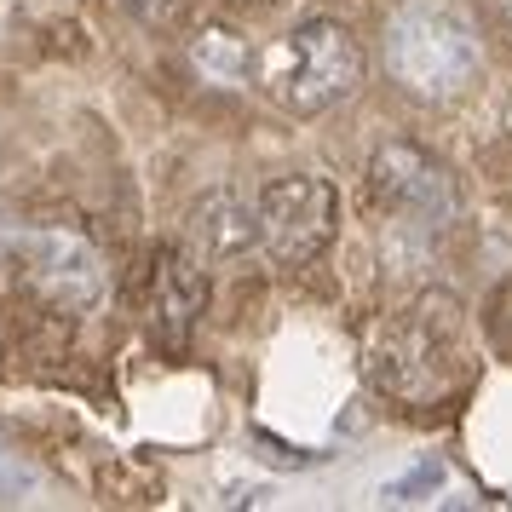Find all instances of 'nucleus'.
Instances as JSON below:
<instances>
[{
	"label": "nucleus",
	"instance_id": "f257e3e1",
	"mask_svg": "<svg viewBox=\"0 0 512 512\" xmlns=\"http://www.w3.org/2000/svg\"><path fill=\"white\" fill-rule=\"evenodd\" d=\"M369 380L374 392L397 403H438L461 380V311L443 294H420L397 317L374 328L369 340Z\"/></svg>",
	"mask_w": 512,
	"mask_h": 512
},
{
	"label": "nucleus",
	"instance_id": "39448f33",
	"mask_svg": "<svg viewBox=\"0 0 512 512\" xmlns=\"http://www.w3.org/2000/svg\"><path fill=\"white\" fill-rule=\"evenodd\" d=\"M18 259H24L29 288L47 305H58V311H93L104 300V259H98V248L87 236L58 231V225L24 231Z\"/></svg>",
	"mask_w": 512,
	"mask_h": 512
},
{
	"label": "nucleus",
	"instance_id": "9d476101",
	"mask_svg": "<svg viewBox=\"0 0 512 512\" xmlns=\"http://www.w3.org/2000/svg\"><path fill=\"white\" fill-rule=\"evenodd\" d=\"M443 461H420L415 472H403V478H392L386 484V501H397V507H409V501H432V489H443Z\"/></svg>",
	"mask_w": 512,
	"mask_h": 512
},
{
	"label": "nucleus",
	"instance_id": "6e6552de",
	"mask_svg": "<svg viewBox=\"0 0 512 512\" xmlns=\"http://www.w3.org/2000/svg\"><path fill=\"white\" fill-rule=\"evenodd\" d=\"M202 311H208V259L185 242L156 265V328L167 340H185Z\"/></svg>",
	"mask_w": 512,
	"mask_h": 512
},
{
	"label": "nucleus",
	"instance_id": "4468645a",
	"mask_svg": "<svg viewBox=\"0 0 512 512\" xmlns=\"http://www.w3.org/2000/svg\"><path fill=\"white\" fill-rule=\"evenodd\" d=\"M507 6H512V0H507Z\"/></svg>",
	"mask_w": 512,
	"mask_h": 512
},
{
	"label": "nucleus",
	"instance_id": "f03ea898",
	"mask_svg": "<svg viewBox=\"0 0 512 512\" xmlns=\"http://www.w3.org/2000/svg\"><path fill=\"white\" fill-rule=\"evenodd\" d=\"M478 29L449 0H403L386 24V70L415 98H455L478 75Z\"/></svg>",
	"mask_w": 512,
	"mask_h": 512
},
{
	"label": "nucleus",
	"instance_id": "1a4fd4ad",
	"mask_svg": "<svg viewBox=\"0 0 512 512\" xmlns=\"http://www.w3.org/2000/svg\"><path fill=\"white\" fill-rule=\"evenodd\" d=\"M196 70H202V81H213V87H236V81H242V70H248V52H242V41H236V35L208 29V35L196 41Z\"/></svg>",
	"mask_w": 512,
	"mask_h": 512
},
{
	"label": "nucleus",
	"instance_id": "0eeeda50",
	"mask_svg": "<svg viewBox=\"0 0 512 512\" xmlns=\"http://www.w3.org/2000/svg\"><path fill=\"white\" fill-rule=\"evenodd\" d=\"M185 242L208 265H231L259 242V202L236 196V190H208L185 219Z\"/></svg>",
	"mask_w": 512,
	"mask_h": 512
},
{
	"label": "nucleus",
	"instance_id": "20e7f679",
	"mask_svg": "<svg viewBox=\"0 0 512 512\" xmlns=\"http://www.w3.org/2000/svg\"><path fill=\"white\" fill-rule=\"evenodd\" d=\"M340 225V190L317 173H288L259 190V242L277 265H305Z\"/></svg>",
	"mask_w": 512,
	"mask_h": 512
},
{
	"label": "nucleus",
	"instance_id": "9b49d317",
	"mask_svg": "<svg viewBox=\"0 0 512 512\" xmlns=\"http://www.w3.org/2000/svg\"><path fill=\"white\" fill-rule=\"evenodd\" d=\"M133 18H139L144 29H173L179 18H185V6L190 0H121Z\"/></svg>",
	"mask_w": 512,
	"mask_h": 512
},
{
	"label": "nucleus",
	"instance_id": "ddd939ff",
	"mask_svg": "<svg viewBox=\"0 0 512 512\" xmlns=\"http://www.w3.org/2000/svg\"><path fill=\"white\" fill-rule=\"evenodd\" d=\"M0 461H6V449H0Z\"/></svg>",
	"mask_w": 512,
	"mask_h": 512
},
{
	"label": "nucleus",
	"instance_id": "423d86ee",
	"mask_svg": "<svg viewBox=\"0 0 512 512\" xmlns=\"http://www.w3.org/2000/svg\"><path fill=\"white\" fill-rule=\"evenodd\" d=\"M369 185L392 213H409L420 225H443V219L455 213V185H449V173H443L426 150H415V144H386L369 162Z\"/></svg>",
	"mask_w": 512,
	"mask_h": 512
},
{
	"label": "nucleus",
	"instance_id": "7ed1b4c3",
	"mask_svg": "<svg viewBox=\"0 0 512 512\" xmlns=\"http://www.w3.org/2000/svg\"><path fill=\"white\" fill-rule=\"evenodd\" d=\"M363 81V52L340 24L311 18L282 41V70H277V93L294 116H323L328 104L351 98V87Z\"/></svg>",
	"mask_w": 512,
	"mask_h": 512
},
{
	"label": "nucleus",
	"instance_id": "f8f14e48",
	"mask_svg": "<svg viewBox=\"0 0 512 512\" xmlns=\"http://www.w3.org/2000/svg\"><path fill=\"white\" fill-rule=\"evenodd\" d=\"M18 242H24V225H18L12 213L0 208V259H6V254H18Z\"/></svg>",
	"mask_w": 512,
	"mask_h": 512
}]
</instances>
